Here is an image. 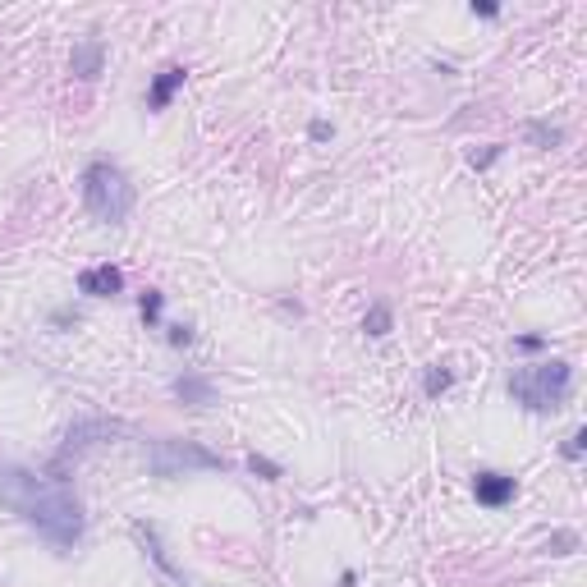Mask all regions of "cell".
Instances as JSON below:
<instances>
[{"mask_svg": "<svg viewBox=\"0 0 587 587\" xmlns=\"http://www.w3.org/2000/svg\"><path fill=\"white\" fill-rule=\"evenodd\" d=\"M0 505L19 514L28 528H37L55 551H73L83 542V505L60 477L10 464V468H0Z\"/></svg>", "mask_w": 587, "mask_h": 587, "instance_id": "obj_1", "label": "cell"}, {"mask_svg": "<svg viewBox=\"0 0 587 587\" xmlns=\"http://www.w3.org/2000/svg\"><path fill=\"white\" fill-rule=\"evenodd\" d=\"M115 431H124V427H120V422H106V418H97V422H79V427H69V436H64V446H60L55 464H64L69 455H83L88 446H97V440H111Z\"/></svg>", "mask_w": 587, "mask_h": 587, "instance_id": "obj_5", "label": "cell"}, {"mask_svg": "<svg viewBox=\"0 0 587 587\" xmlns=\"http://www.w3.org/2000/svg\"><path fill=\"white\" fill-rule=\"evenodd\" d=\"M133 537L147 546V551H152V560H157V569L166 573V578H175V582H184V569L166 555V546H161V537H157V528L152 524H133Z\"/></svg>", "mask_w": 587, "mask_h": 587, "instance_id": "obj_10", "label": "cell"}, {"mask_svg": "<svg viewBox=\"0 0 587 587\" xmlns=\"http://www.w3.org/2000/svg\"><path fill=\"white\" fill-rule=\"evenodd\" d=\"M582 450H587V431L578 427V431H573V436L564 440V450H560V455H564V459L573 464V459H582Z\"/></svg>", "mask_w": 587, "mask_h": 587, "instance_id": "obj_17", "label": "cell"}, {"mask_svg": "<svg viewBox=\"0 0 587 587\" xmlns=\"http://www.w3.org/2000/svg\"><path fill=\"white\" fill-rule=\"evenodd\" d=\"M170 344H193V326H170Z\"/></svg>", "mask_w": 587, "mask_h": 587, "instance_id": "obj_20", "label": "cell"}, {"mask_svg": "<svg viewBox=\"0 0 587 587\" xmlns=\"http://www.w3.org/2000/svg\"><path fill=\"white\" fill-rule=\"evenodd\" d=\"M390 326H395V317H390V308L386 303H372V308H367V317H362V331L367 335H390Z\"/></svg>", "mask_w": 587, "mask_h": 587, "instance_id": "obj_14", "label": "cell"}, {"mask_svg": "<svg viewBox=\"0 0 587 587\" xmlns=\"http://www.w3.org/2000/svg\"><path fill=\"white\" fill-rule=\"evenodd\" d=\"M101 64H106V46L97 37L79 42V46H73V55H69V73H73V79H83V83L101 79Z\"/></svg>", "mask_w": 587, "mask_h": 587, "instance_id": "obj_8", "label": "cell"}, {"mask_svg": "<svg viewBox=\"0 0 587 587\" xmlns=\"http://www.w3.org/2000/svg\"><path fill=\"white\" fill-rule=\"evenodd\" d=\"M496 157H500V147H486V152H482V157H473V166H477V170H486V166H491Z\"/></svg>", "mask_w": 587, "mask_h": 587, "instance_id": "obj_22", "label": "cell"}, {"mask_svg": "<svg viewBox=\"0 0 587 587\" xmlns=\"http://www.w3.org/2000/svg\"><path fill=\"white\" fill-rule=\"evenodd\" d=\"M83 207L97 226H124L129 211H133V184L115 161H92L83 170Z\"/></svg>", "mask_w": 587, "mask_h": 587, "instance_id": "obj_2", "label": "cell"}, {"mask_svg": "<svg viewBox=\"0 0 587 587\" xmlns=\"http://www.w3.org/2000/svg\"><path fill=\"white\" fill-rule=\"evenodd\" d=\"M248 473H257L262 482H280L284 477V468L275 459H266V455H248Z\"/></svg>", "mask_w": 587, "mask_h": 587, "instance_id": "obj_16", "label": "cell"}, {"mask_svg": "<svg viewBox=\"0 0 587 587\" xmlns=\"http://www.w3.org/2000/svg\"><path fill=\"white\" fill-rule=\"evenodd\" d=\"M473 496H477V505L500 509V505H509L514 496H519V482L505 477V473H477L473 477Z\"/></svg>", "mask_w": 587, "mask_h": 587, "instance_id": "obj_7", "label": "cell"}, {"mask_svg": "<svg viewBox=\"0 0 587 587\" xmlns=\"http://www.w3.org/2000/svg\"><path fill=\"white\" fill-rule=\"evenodd\" d=\"M455 386V372L450 367H427V377H422V390H427V399H440Z\"/></svg>", "mask_w": 587, "mask_h": 587, "instance_id": "obj_13", "label": "cell"}, {"mask_svg": "<svg viewBox=\"0 0 587 587\" xmlns=\"http://www.w3.org/2000/svg\"><path fill=\"white\" fill-rule=\"evenodd\" d=\"M308 133H313L317 142H326V138H331V124H326V120H313V124H308Z\"/></svg>", "mask_w": 587, "mask_h": 587, "instance_id": "obj_21", "label": "cell"}, {"mask_svg": "<svg viewBox=\"0 0 587 587\" xmlns=\"http://www.w3.org/2000/svg\"><path fill=\"white\" fill-rule=\"evenodd\" d=\"M569 390H573V367L560 362V358L519 367V372L509 377V395L528 413H555L560 404H569Z\"/></svg>", "mask_w": 587, "mask_h": 587, "instance_id": "obj_3", "label": "cell"}, {"mask_svg": "<svg viewBox=\"0 0 587 587\" xmlns=\"http://www.w3.org/2000/svg\"><path fill=\"white\" fill-rule=\"evenodd\" d=\"M524 138H528V147L546 152V147H560V142H564V129L551 124V120H528V124H524Z\"/></svg>", "mask_w": 587, "mask_h": 587, "instance_id": "obj_11", "label": "cell"}, {"mask_svg": "<svg viewBox=\"0 0 587 587\" xmlns=\"http://www.w3.org/2000/svg\"><path fill=\"white\" fill-rule=\"evenodd\" d=\"M514 349H524V353H537V349H546V335H519V340H514Z\"/></svg>", "mask_w": 587, "mask_h": 587, "instance_id": "obj_19", "label": "cell"}, {"mask_svg": "<svg viewBox=\"0 0 587 587\" xmlns=\"http://www.w3.org/2000/svg\"><path fill=\"white\" fill-rule=\"evenodd\" d=\"M161 303H166V294H161V289H147V294H142L138 313H142V322H147V326H157V322H161Z\"/></svg>", "mask_w": 587, "mask_h": 587, "instance_id": "obj_15", "label": "cell"}, {"mask_svg": "<svg viewBox=\"0 0 587 587\" xmlns=\"http://www.w3.org/2000/svg\"><path fill=\"white\" fill-rule=\"evenodd\" d=\"M120 289H124V271L111 266V262L79 271V294H88V299H115Z\"/></svg>", "mask_w": 587, "mask_h": 587, "instance_id": "obj_6", "label": "cell"}, {"mask_svg": "<svg viewBox=\"0 0 587 587\" xmlns=\"http://www.w3.org/2000/svg\"><path fill=\"white\" fill-rule=\"evenodd\" d=\"M353 582H358V573H353V569H349V573H340V587H353Z\"/></svg>", "mask_w": 587, "mask_h": 587, "instance_id": "obj_24", "label": "cell"}, {"mask_svg": "<svg viewBox=\"0 0 587 587\" xmlns=\"http://www.w3.org/2000/svg\"><path fill=\"white\" fill-rule=\"evenodd\" d=\"M573 546H578V533H555V537H551V546H546V551H551V555H569V551H573Z\"/></svg>", "mask_w": 587, "mask_h": 587, "instance_id": "obj_18", "label": "cell"}, {"mask_svg": "<svg viewBox=\"0 0 587 587\" xmlns=\"http://www.w3.org/2000/svg\"><path fill=\"white\" fill-rule=\"evenodd\" d=\"M184 79H188L184 64H166L157 79H152V88H147V111H166L175 101V92L184 88Z\"/></svg>", "mask_w": 587, "mask_h": 587, "instance_id": "obj_9", "label": "cell"}, {"mask_svg": "<svg viewBox=\"0 0 587 587\" xmlns=\"http://www.w3.org/2000/svg\"><path fill=\"white\" fill-rule=\"evenodd\" d=\"M147 468L157 477H184V473H220L226 459L207 446H197V440L170 436V440H152V446H147Z\"/></svg>", "mask_w": 587, "mask_h": 587, "instance_id": "obj_4", "label": "cell"}, {"mask_svg": "<svg viewBox=\"0 0 587 587\" xmlns=\"http://www.w3.org/2000/svg\"><path fill=\"white\" fill-rule=\"evenodd\" d=\"M473 14H477V19H496V14H500V5H491V0H482V5H473Z\"/></svg>", "mask_w": 587, "mask_h": 587, "instance_id": "obj_23", "label": "cell"}, {"mask_svg": "<svg viewBox=\"0 0 587 587\" xmlns=\"http://www.w3.org/2000/svg\"><path fill=\"white\" fill-rule=\"evenodd\" d=\"M175 395H179L184 404H193V409H207V404L216 399V390H211L207 377H179V381H175Z\"/></svg>", "mask_w": 587, "mask_h": 587, "instance_id": "obj_12", "label": "cell"}]
</instances>
